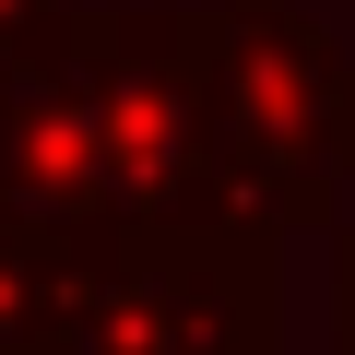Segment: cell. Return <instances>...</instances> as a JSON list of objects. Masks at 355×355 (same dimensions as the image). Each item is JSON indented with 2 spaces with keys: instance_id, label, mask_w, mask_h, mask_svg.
<instances>
[{
  "instance_id": "1",
  "label": "cell",
  "mask_w": 355,
  "mask_h": 355,
  "mask_svg": "<svg viewBox=\"0 0 355 355\" xmlns=\"http://www.w3.org/2000/svg\"><path fill=\"white\" fill-rule=\"evenodd\" d=\"M202 95L225 202L261 237H343L355 190V48L296 0H202Z\"/></svg>"
},
{
  "instance_id": "2",
  "label": "cell",
  "mask_w": 355,
  "mask_h": 355,
  "mask_svg": "<svg viewBox=\"0 0 355 355\" xmlns=\"http://www.w3.org/2000/svg\"><path fill=\"white\" fill-rule=\"evenodd\" d=\"M95 24H107V202H119V237L237 225L225 154H214V95H202V12L119 0Z\"/></svg>"
},
{
  "instance_id": "3",
  "label": "cell",
  "mask_w": 355,
  "mask_h": 355,
  "mask_svg": "<svg viewBox=\"0 0 355 355\" xmlns=\"http://www.w3.org/2000/svg\"><path fill=\"white\" fill-rule=\"evenodd\" d=\"M0 225L119 237L107 202V24L60 12L0 48Z\"/></svg>"
},
{
  "instance_id": "4",
  "label": "cell",
  "mask_w": 355,
  "mask_h": 355,
  "mask_svg": "<svg viewBox=\"0 0 355 355\" xmlns=\"http://www.w3.org/2000/svg\"><path fill=\"white\" fill-rule=\"evenodd\" d=\"M284 237L261 225H178L119 237V284L83 355H284Z\"/></svg>"
},
{
  "instance_id": "5",
  "label": "cell",
  "mask_w": 355,
  "mask_h": 355,
  "mask_svg": "<svg viewBox=\"0 0 355 355\" xmlns=\"http://www.w3.org/2000/svg\"><path fill=\"white\" fill-rule=\"evenodd\" d=\"M119 284V237L0 225V355H83Z\"/></svg>"
},
{
  "instance_id": "6",
  "label": "cell",
  "mask_w": 355,
  "mask_h": 355,
  "mask_svg": "<svg viewBox=\"0 0 355 355\" xmlns=\"http://www.w3.org/2000/svg\"><path fill=\"white\" fill-rule=\"evenodd\" d=\"M331 355H355V225L331 237Z\"/></svg>"
},
{
  "instance_id": "7",
  "label": "cell",
  "mask_w": 355,
  "mask_h": 355,
  "mask_svg": "<svg viewBox=\"0 0 355 355\" xmlns=\"http://www.w3.org/2000/svg\"><path fill=\"white\" fill-rule=\"evenodd\" d=\"M48 12H60V0H0V48H12V36H36Z\"/></svg>"
}]
</instances>
